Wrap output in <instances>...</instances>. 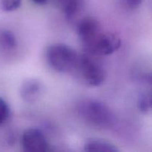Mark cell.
Here are the masks:
<instances>
[{
  "label": "cell",
  "instance_id": "9",
  "mask_svg": "<svg viewBox=\"0 0 152 152\" xmlns=\"http://www.w3.org/2000/svg\"><path fill=\"white\" fill-rule=\"evenodd\" d=\"M58 8L62 12L65 17L71 19L80 11L83 0H54Z\"/></svg>",
  "mask_w": 152,
  "mask_h": 152
},
{
  "label": "cell",
  "instance_id": "2",
  "mask_svg": "<svg viewBox=\"0 0 152 152\" xmlns=\"http://www.w3.org/2000/svg\"><path fill=\"white\" fill-rule=\"evenodd\" d=\"M71 73L82 83L91 87L101 86L105 79L104 68L88 53L78 54Z\"/></svg>",
  "mask_w": 152,
  "mask_h": 152
},
{
  "label": "cell",
  "instance_id": "14",
  "mask_svg": "<svg viewBox=\"0 0 152 152\" xmlns=\"http://www.w3.org/2000/svg\"><path fill=\"white\" fill-rule=\"evenodd\" d=\"M125 1L129 8L136 9L142 4V0H125Z\"/></svg>",
  "mask_w": 152,
  "mask_h": 152
},
{
  "label": "cell",
  "instance_id": "13",
  "mask_svg": "<svg viewBox=\"0 0 152 152\" xmlns=\"http://www.w3.org/2000/svg\"><path fill=\"white\" fill-rule=\"evenodd\" d=\"M10 107L4 98L0 96V126L4 124L10 116Z\"/></svg>",
  "mask_w": 152,
  "mask_h": 152
},
{
  "label": "cell",
  "instance_id": "8",
  "mask_svg": "<svg viewBox=\"0 0 152 152\" xmlns=\"http://www.w3.org/2000/svg\"><path fill=\"white\" fill-rule=\"evenodd\" d=\"M84 150L89 152H117L119 149L114 144L105 140L91 138L86 141Z\"/></svg>",
  "mask_w": 152,
  "mask_h": 152
},
{
  "label": "cell",
  "instance_id": "11",
  "mask_svg": "<svg viewBox=\"0 0 152 152\" xmlns=\"http://www.w3.org/2000/svg\"><path fill=\"white\" fill-rule=\"evenodd\" d=\"M0 45L7 50L15 48L17 45V39L14 34L10 31H3L0 34Z\"/></svg>",
  "mask_w": 152,
  "mask_h": 152
},
{
  "label": "cell",
  "instance_id": "5",
  "mask_svg": "<svg viewBox=\"0 0 152 152\" xmlns=\"http://www.w3.org/2000/svg\"><path fill=\"white\" fill-rule=\"evenodd\" d=\"M21 144L26 152H45L51 150L45 135L40 129L36 128L27 129L23 132Z\"/></svg>",
  "mask_w": 152,
  "mask_h": 152
},
{
  "label": "cell",
  "instance_id": "12",
  "mask_svg": "<svg viewBox=\"0 0 152 152\" xmlns=\"http://www.w3.org/2000/svg\"><path fill=\"white\" fill-rule=\"evenodd\" d=\"M22 0H0V8L4 12H11L17 10Z\"/></svg>",
  "mask_w": 152,
  "mask_h": 152
},
{
  "label": "cell",
  "instance_id": "15",
  "mask_svg": "<svg viewBox=\"0 0 152 152\" xmlns=\"http://www.w3.org/2000/svg\"><path fill=\"white\" fill-rule=\"evenodd\" d=\"M31 1L35 4H39V5H43V4H45L47 3L48 0H31Z\"/></svg>",
  "mask_w": 152,
  "mask_h": 152
},
{
  "label": "cell",
  "instance_id": "3",
  "mask_svg": "<svg viewBox=\"0 0 152 152\" xmlns=\"http://www.w3.org/2000/svg\"><path fill=\"white\" fill-rule=\"evenodd\" d=\"M77 56L78 53L74 49L62 43L50 45L45 51L48 64L59 73H71Z\"/></svg>",
  "mask_w": 152,
  "mask_h": 152
},
{
  "label": "cell",
  "instance_id": "6",
  "mask_svg": "<svg viewBox=\"0 0 152 152\" xmlns=\"http://www.w3.org/2000/svg\"><path fill=\"white\" fill-rule=\"evenodd\" d=\"M121 45L118 35L111 32H101L87 53L96 56H108L114 53Z\"/></svg>",
  "mask_w": 152,
  "mask_h": 152
},
{
  "label": "cell",
  "instance_id": "1",
  "mask_svg": "<svg viewBox=\"0 0 152 152\" xmlns=\"http://www.w3.org/2000/svg\"><path fill=\"white\" fill-rule=\"evenodd\" d=\"M77 113L83 121L98 129H108L115 121L114 113L109 107L97 99L80 101L77 105Z\"/></svg>",
  "mask_w": 152,
  "mask_h": 152
},
{
  "label": "cell",
  "instance_id": "7",
  "mask_svg": "<svg viewBox=\"0 0 152 152\" xmlns=\"http://www.w3.org/2000/svg\"><path fill=\"white\" fill-rule=\"evenodd\" d=\"M44 85L41 80L29 78L23 81L19 88V95L26 102H34L38 100L44 93Z\"/></svg>",
  "mask_w": 152,
  "mask_h": 152
},
{
  "label": "cell",
  "instance_id": "4",
  "mask_svg": "<svg viewBox=\"0 0 152 152\" xmlns=\"http://www.w3.org/2000/svg\"><path fill=\"white\" fill-rule=\"evenodd\" d=\"M77 31L79 39L86 53L89 51L92 45L102 32L99 22L91 16L83 18L79 22Z\"/></svg>",
  "mask_w": 152,
  "mask_h": 152
},
{
  "label": "cell",
  "instance_id": "10",
  "mask_svg": "<svg viewBox=\"0 0 152 152\" xmlns=\"http://www.w3.org/2000/svg\"><path fill=\"white\" fill-rule=\"evenodd\" d=\"M152 96L151 90H145L140 92L137 97V108L141 112L148 113L151 110Z\"/></svg>",
  "mask_w": 152,
  "mask_h": 152
}]
</instances>
